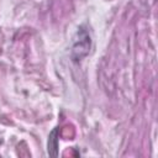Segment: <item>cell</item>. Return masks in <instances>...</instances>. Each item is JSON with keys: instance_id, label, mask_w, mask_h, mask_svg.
Wrapping results in <instances>:
<instances>
[{"instance_id": "6da1fadb", "label": "cell", "mask_w": 158, "mask_h": 158, "mask_svg": "<svg viewBox=\"0 0 158 158\" xmlns=\"http://www.w3.org/2000/svg\"><path fill=\"white\" fill-rule=\"evenodd\" d=\"M90 35L88 30L84 26H80L75 33L74 41H73V47H72V58L74 62L81 60L90 51Z\"/></svg>"}, {"instance_id": "7a4b0ae2", "label": "cell", "mask_w": 158, "mask_h": 158, "mask_svg": "<svg viewBox=\"0 0 158 158\" xmlns=\"http://www.w3.org/2000/svg\"><path fill=\"white\" fill-rule=\"evenodd\" d=\"M58 132H59V127H54L48 136L47 151H48V154L51 157L58 156Z\"/></svg>"}]
</instances>
